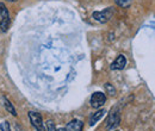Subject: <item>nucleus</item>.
<instances>
[{"label":"nucleus","instance_id":"f257e3e1","mask_svg":"<svg viewBox=\"0 0 155 131\" xmlns=\"http://www.w3.org/2000/svg\"><path fill=\"white\" fill-rule=\"evenodd\" d=\"M10 26V13L5 4L0 2V31L5 32L7 31Z\"/></svg>","mask_w":155,"mask_h":131},{"label":"nucleus","instance_id":"f03ea898","mask_svg":"<svg viewBox=\"0 0 155 131\" xmlns=\"http://www.w3.org/2000/svg\"><path fill=\"white\" fill-rule=\"evenodd\" d=\"M114 16V8L112 7H107L103 11H96L93 12L92 17L94 20H97L99 23H107Z\"/></svg>","mask_w":155,"mask_h":131},{"label":"nucleus","instance_id":"7ed1b4c3","mask_svg":"<svg viewBox=\"0 0 155 131\" xmlns=\"http://www.w3.org/2000/svg\"><path fill=\"white\" fill-rule=\"evenodd\" d=\"M29 118H30V122H31L32 126L36 129V131H47L44 124H43L42 116H41L38 112L30 111V112H29Z\"/></svg>","mask_w":155,"mask_h":131},{"label":"nucleus","instance_id":"20e7f679","mask_svg":"<svg viewBox=\"0 0 155 131\" xmlns=\"http://www.w3.org/2000/svg\"><path fill=\"white\" fill-rule=\"evenodd\" d=\"M106 101V95L101 92H94L90 99V104L93 109H100Z\"/></svg>","mask_w":155,"mask_h":131},{"label":"nucleus","instance_id":"39448f33","mask_svg":"<svg viewBox=\"0 0 155 131\" xmlns=\"http://www.w3.org/2000/svg\"><path fill=\"white\" fill-rule=\"evenodd\" d=\"M119 123H120V114L116 109L115 110L112 109V111L109 114L107 120H106V128L107 129H115L119 125Z\"/></svg>","mask_w":155,"mask_h":131},{"label":"nucleus","instance_id":"423d86ee","mask_svg":"<svg viewBox=\"0 0 155 131\" xmlns=\"http://www.w3.org/2000/svg\"><path fill=\"white\" fill-rule=\"evenodd\" d=\"M127 64V58L124 55H118L116 60L111 63V69L112 70H122Z\"/></svg>","mask_w":155,"mask_h":131},{"label":"nucleus","instance_id":"0eeeda50","mask_svg":"<svg viewBox=\"0 0 155 131\" xmlns=\"http://www.w3.org/2000/svg\"><path fill=\"white\" fill-rule=\"evenodd\" d=\"M82 128H84V124L81 120L79 119H73L71 120L67 125H66V130L67 131H82Z\"/></svg>","mask_w":155,"mask_h":131},{"label":"nucleus","instance_id":"6e6552de","mask_svg":"<svg viewBox=\"0 0 155 131\" xmlns=\"http://www.w3.org/2000/svg\"><path fill=\"white\" fill-rule=\"evenodd\" d=\"M105 113H106V111H105L104 109H101V110H98L97 112H94L93 114H92V116H91V117H90V123H88V124H90L91 126L96 125L98 122H99V120H100V119L104 117V114H105Z\"/></svg>","mask_w":155,"mask_h":131},{"label":"nucleus","instance_id":"1a4fd4ad","mask_svg":"<svg viewBox=\"0 0 155 131\" xmlns=\"http://www.w3.org/2000/svg\"><path fill=\"white\" fill-rule=\"evenodd\" d=\"M2 101H4V106H5V109L8 111V113H11L12 116H17V111H16V109H15V106L8 101V99L7 98H2Z\"/></svg>","mask_w":155,"mask_h":131},{"label":"nucleus","instance_id":"9d476101","mask_svg":"<svg viewBox=\"0 0 155 131\" xmlns=\"http://www.w3.org/2000/svg\"><path fill=\"white\" fill-rule=\"evenodd\" d=\"M104 87H105V90H106V92L110 94V95H115L116 94V90H115V87L111 85V84H105L104 85Z\"/></svg>","mask_w":155,"mask_h":131},{"label":"nucleus","instance_id":"9b49d317","mask_svg":"<svg viewBox=\"0 0 155 131\" xmlns=\"http://www.w3.org/2000/svg\"><path fill=\"white\" fill-rule=\"evenodd\" d=\"M0 130L1 131H11L10 123H8V122H2V123H0Z\"/></svg>","mask_w":155,"mask_h":131},{"label":"nucleus","instance_id":"f8f14e48","mask_svg":"<svg viewBox=\"0 0 155 131\" xmlns=\"http://www.w3.org/2000/svg\"><path fill=\"white\" fill-rule=\"evenodd\" d=\"M47 131H58L53 120H48L47 122Z\"/></svg>","mask_w":155,"mask_h":131},{"label":"nucleus","instance_id":"ddd939ff","mask_svg":"<svg viewBox=\"0 0 155 131\" xmlns=\"http://www.w3.org/2000/svg\"><path fill=\"white\" fill-rule=\"evenodd\" d=\"M131 1H133V0H117L116 2L119 5V6H122V7H127V6L130 5Z\"/></svg>","mask_w":155,"mask_h":131},{"label":"nucleus","instance_id":"4468645a","mask_svg":"<svg viewBox=\"0 0 155 131\" xmlns=\"http://www.w3.org/2000/svg\"><path fill=\"white\" fill-rule=\"evenodd\" d=\"M58 131H67V130H66V129H64V128H61V129H58Z\"/></svg>","mask_w":155,"mask_h":131},{"label":"nucleus","instance_id":"2eb2a0df","mask_svg":"<svg viewBox=\"0 0 155 131\" xmlns=\"http://www.w3.org/2000/svg\"><path fill=\"white\" fill-rule=\"evenodd\" d=\"M7 1H12L13 2V1H17V0H7Z\"/></svg>","mask_w":155,"mask_h":131},{"label":"nucleus","instance_id":"dca6fc26","mask_svg":"<svg viewBox=\"0 0 155 131\" xmlns=\"http://www.w3.org/2000/svg\"><path fill=\"white\" fill-rule=\"evenodd\" d=\"M115 131H118V130H115Z\"/></svg>","mask_w":155,"mask_h":131},{"label":"nucleus","instance_id":"f3484780","mask_svg":"<svg viewBox=\"0 0 155 131\" xmlns=\"http://www.w3.org/2000/svg\"><path fill=\"white\" fill-rule=\"evenodd\" d=\"M116 1H117V0H116Z\"/></svg>","mask_w":155,"mask_h":131}]
</instances>
